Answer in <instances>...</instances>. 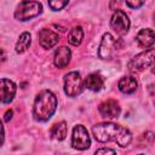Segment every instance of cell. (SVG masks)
<instances>
[{"instance_id":"obj_9","label":"cell","mask_w":155,"mask_h":155,"mask_svg":"<svg viewBox=\"0 0 155 155\" xmlns=\"http://www.w3.org/2000/svg\"><path fill=\"white\" fill-rule=\"evenodd\" d=\"M38 38H39V44L41 45V47H44L46 50L52 48L59 41V35L48 28L41 29L38 34Z\"/></svg>"},{"instance_id":"obj_20","label":"cell","mask_w":155,"mask_h":155,"mask_svg":"<svg viewBox=\"0 0 155 155\" xmlns=\"http://www.w3.org/2000/svg\"><path fill=\"white\" fill-rule=\"evenodd\" d=\"M144 2H145V0H126L127 6L131 8H139L140 6H143Z\"/></svg>"},{"instance_id":"obj_23","label":"cell","mask_w":155,"mask_h":155,"mask_svg":"<svg viewBox=\"0 0 155 155\" xmlns=\"http://www.w3.org/2000/svg\"><path fill=\"white\" fill-rule=\"evenodd\" d=\"M12 115H13V111H12L11 109L7 110V111L5 113V119H4V120H5V121H10V120L12 119Z\"/></svg>"},{"instance_id":"obj_7","label":"cell","mask_w":155,"mask_h":155,"mask_svg":"<svg viewBox=\"0 0 155 155\" xmlns=\"http://www.w3.org/2000/svg\"><path fill=\"white\" fill-rule=\"evenodd\" d=\"M130 24L131 23H130L128 16L122 10H115L110 19V27L116 31V34L119 35L127 34L130 29Z\"/></svg>"},{"instance_id":"obj_10","label":"cell","mask_w":155,"mask_h":155,"mask_svg":"<svg viewBox=\"0 0 155 155\" xmlns=\"http://www.w3.org/2000/svg\"><path fill=\"white\" fill-rule=\"evenodd\" d=\"M98 110L103 117H108V119L119 117V115L121 113V108H120L119 103L114 99H108V101L101 103L98 107Z\"/></svg>"},{"instance_id":"obj_14","label":"cell","mask_w":155,"mask_h":155,"mask_svg":"<svg viewBox=\"0 0 155 155\" xmlns=\"http://www.w3.org/2000/svg\"><path fill=\"white\" fill-rule=\"evenodd\" d=\"M84 84H85V87L87 90L93 91V92H98L104 87V78L98 73H92L85 79Z\"/></svg>"},{"instance_id":"obj_16","label":"cell","mask_w":155,"mask_h":155,"mask_svg":"<svg viewBox=\"0 0 155 155\" xmlns=\"http://www.w3.org/2000/svg\"><path fill=\"white\" fill-rule=\"evenodd\" d=\"M67 132H68V127H67L65 121H61L53 125V127L50 131V134H51V138L56 140H63L67 137Z\"/></svg>"},{"instance_id":"obj_6","label":"cell","mask_w":155,"mask_h":155,"mask_svg":"<svg viewBox=\"0 0 155 155\" xmlns=\"http://www.w3.org/2000/svg\"><path fill=\"white\" fill-rule=\"evenodd\" d=\"M91 145V138L85 126L76 125L73 128L71 134V147L76 150H86Z\"/></svg>"},{"instance_id":"obj_3","label":"cell","mask_w":155,"mask_h":155,"mask_svg":"<svg viewBox=\"0 0 155 155\" xmlns=\"http://www.w3.org/2000/svg\"><path fill=\"white\" fill-rule=\"evenodd\" d=\"M42 12V5L38 1L22 0L15 11V18L18 21H29Z\"/></svg>"},{"instance_id":"obj_18","label":"cell","mask_w":155,"mask_h":155,"mask_svg":"<svg viewBox=\"0 0 155 155\" xmlns=\"http://www.w3.org/2000/svg\"><path fill=\"white\" fill-rule=\"evenodd\" d=\"M82 39H84V30L81 27L73 28L68 34V41L73 46H79L82 42Z\"/></svg>"},{"instance_id":"obj_8","label":"cell","mask_w":155,"mask_h":155,"mask_svg":"<svg viewBox=\"0 0 155 155\" xmlns=\"http://www.w3.org/2000/svg\"><path fill=\"white\" fill-rule=\"evenodd\" d=\"M117 48V42L114 39V36L110 33H105L102 38L99 50H98V56L102 59H110L114 54V52Z\"/></svg>"},{"instance_id":"obj_12","label":"cell","mask_w":155,"mask_h":155,"mask_svg":"<svg viewBox=\"0 0 155 155\" xmlns=\"http://www.w3.org/2000/svg\"><path fill=\"white\" fill-rule=\"evenodd\" d=\"M71 58V52L67 46H61L56 50L54 57H53V63L57 68H64L69 64Z\"/></svg>"},{"instance_id":"obj_11","label":"cell","mask_w":155,"mask_h":155,"mask_svg":"<svg viewBox=\"0 0 155 155\" xmlns=\"http://www.w3.org/2000/svg\"><path fill=\"white\" fill-rule=\"evenodd\" d=\"M16 84L8 79H1V102L2 103H10L12 102L15 94H16Z\"/></svg>"},{"instance_id":"obj_15","label":"cell","mask_w":155,"mask_h":155,"mask_svg":"<svg viewBox=\"0 0 155 155\" xmlns=\"http://www.w3.org/2000/svg\"><path fill=\"white\" fill-rule=\"evenodd\" d=\"M119 90L125 94H131L136 92L138 87V82L133 76H122L117 82Z\"/></svg>"},{"instance_id":"obj_24","label":"cell","mask_w":155,"mask_h":155,"mask_svg":"<svg viewBox=\"0 0 155 155\" xmlns=\"http://www.w3.org/2000/svg\"><path fill=\"white\" fill-rule=\"evenodd\" d=\"M151 73H153V74H155V67H154V68L151 69Z\"/></svg>"},{"instance_id":"obj_22","label":"cell","mask_w":155,"mask_h":155,"mask_svg":"<svg viewBox=\"0 0 155 155\" xmlns=\"http://www.w3.org/2000/svg\"><path fill=\"white\" fill-rule=\"evenodd\" d=\"M121 2H122V0H111V4H110V7H111L113 10H116V7H119Z\"/></svg>"},{"instance_id":"obj_5","label":"cell","mask_w":155,"mask_h":155,"mask_svg":"<svg viewBox=\"0 0 155 155\" xmlns=\"http://www.w3.org/2000/svg\"><path fill=\"white\" fill-rule=\"evenodd\" d=\"M85 87L84 80L78 71H70L64 76V92L69 97H76Z\"/></svg>"},{"instance_id":"obj_13","label":"cell","mask_w":155,"mask_h":155,"mask_svg":"<svg viewBox=\"0 0 155 155\" xmlns=\"http://www.w3.org/2000/svg\"><path fill=\"white\" fill-rule=\"evenodd\" d=\"M136 40L138 42V45L143 48H149L155 44V31L153 29H142L138 31Z\"/></svg>"},{"instance_id":"obj_17","label":"cell","mask_w":155,"mask_h":155,"mask_svg":"<svg viewBox=\"0 0 155 155\" xmlns=\"http://www.w3.org/2000/svg\"><path fill=\"white\" fill-rule=\"evenodd\" d=\"M30 44H31V35H30V33H28V31L22 33V34L19 35L18 41H17L16 47H15V48H16V52H17V53H23V52H25V51L29 48Z\"/></svg>"},{"instance_id":"obj_2","label":"cell","mask_w":155,"mask_h":155,"mask_svg":"<svg viewBox=\"0 0 155 155\" xmlns=\"http://www.w3.org/2000/svg\"><path fill=\"white\" fill-rule=\"evenodd\" d=\"M57 109V97L50 90H42L35 98L33 107L34 119L38 121H47L52 117Z\"/></svg>"},{"instance_id":"obj_19","label":"cell","mask_w":155,"mask_h":155,"mask_svg":"<svg viewBox=\"0 0 155 155\" xmlns=\"http://www.w3.org/2000/svg\"><path fill=\"white\" fill-rule=\"evenodd\" d=\"M48 1V6L51 7V10L53 11H59L63 7H65L69 2V0H47Z\"/></svg>"},{"instance_id":"obj_4","label":"cell","mask_w":155,"mask_h":155,"mask_svg":"<svg viewBox=\"0 0 155 155\" xmlns=\"http://www.w3.org/2000/svg\"><path fill=\"white\" fill-rule=\"evenodd\" d=\"M155 63V48H148L137 56H134L128 62V70L132 73H139L145 68Z\"/></svg>"},{"instance_id":"obj_1","label":"cell","mask_w":155,"mask_h":155,"mask_svg":"<svg viewBox=\"0 0 155 155\" xmlns=\"http://www.w3.org/2000/svg\"><path fill=\"white\" fill-rule=\"evenodd\" d=\"M92 133L96 140L101 143L105 142H115L121 148L127 147L132 142V133L128 128L114 124V122H101L92 127Z\"/></svg>"},{"instance_id":"obj_25","label":"cell","mask_w":155,"mask_h":155,"mask_svg":"<svg viewBox=\"0 0 155 155\" xmlns=\"http://www.w3.org/2000/svg\"><path fill=\"white\" fill-rule=\"evenodd\" d=\"M153 22H154V24H155V15H154V21H153Z\"/></svg>"},{"instance_id":"obj_21","label":"cell","mask_w":155,"mask_h":155,"mask_svg":"<svg viewBox=\"0 0 155 155\" xmlns=\"http://www.w3.org/2000/svg\"><path fill=\"white\" fill-rule=\"evenodd\" d=\"M115 153H116L115 150L109 149V148H102V149L96 150V154H115Z\"/></svg>"}]
</instances>
